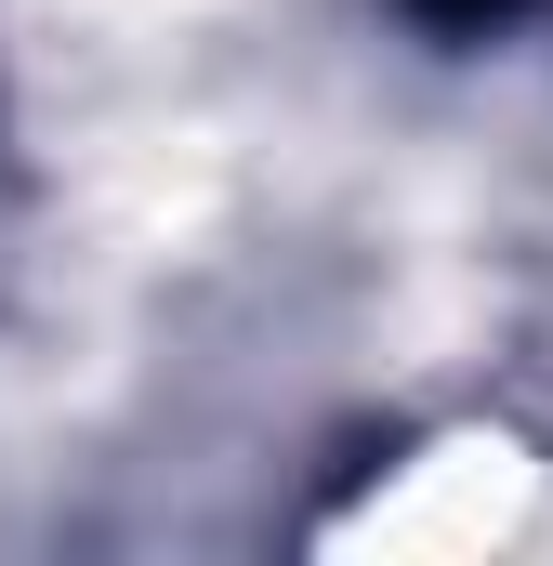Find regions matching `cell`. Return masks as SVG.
<instances>
[{
	"mask_svg": "<svg viewBox=\"0 0 553 566\" xmlns=\"http://www.w3.org/2000/svg\"><path fill=\"white\" fill-rule=\"evenodd\" d=\"M421 27H501V13H514V0H409Z\"/></svg>",
	"mask_w": 553,
	"mask_h": 566,
	"instance_id": "cell-1",
	"label": "cell"
}]
</instances>
